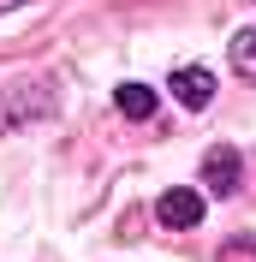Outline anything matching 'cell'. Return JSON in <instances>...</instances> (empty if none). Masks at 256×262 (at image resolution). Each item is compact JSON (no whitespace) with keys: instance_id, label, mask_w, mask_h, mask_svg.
Wrapping results in <instances>:
<instances>
[{"instance_id":"4","label":"cell","mask_w":256,"mask_h":262,"mask_svg":"<svg viewBox=\"0 0 256 262\" xmlns=\"http://www.w3.org/2000/svg\"><path fill=\"white\" fill-rule=\"evenodd\" d=\"M113 101H119L125 119H149V114H155V90H149V83H119Z\"/></svg>"},{"instance_id":"3","label":"cell","mask_w":256,"mask_h":262,"mask_svg":"<svg viewBox=\"0 0 256 262\" xmlns=\"http://www.w3.org/2000/svg\"><path fill=\"white\" fill-rule=\"evenodd\" d=\"M167 90H173L185 107H197V114H203L208 101H215V72H208V66H179L173 78H167Z\"/></svg>"},{"instance_id":"6","label":"cell","mask_w":256,"mask_h":262,"mask_svg":"<svg viewBox=\"0 0 256 262\" xmlns=\"http://www.w3.org/2000/svg\"><path fill=\"white\" fill-rule=\"evenodd\" d=\"M0 6H18V0H0Z\"/></svg>"},{"instance_id":"1","label":"cell","mask_w":256,"mask_h":262,"mask_svg":"<svg viewBox=\"0 0 256 262\" xmlns=\"http://www.w3.org/2000/svg\"><path fill=\"white\" fill-rule=\"evenodd\" d=\"M155 214H161V227H179V232H185V227H203L208 203L191 191V185H173V191H167V196L155 203Z\"/></svg>"},{"instance_id":"5","label":"cell","mask_w":256,"mask_h":262,"mask_svg":"<svg viewBox=\"0 0 256 262\" xmlns=\"http://www.w3.org/2000/svg\"><path fill=\"white\" fill-rule=\"evenodd\" d=\"M226 54H232V72L256 83V30H239L232 42H226Z\"/></svg>"},{"instance_id":"2","label":"cell","mask_w":256,"mask_h":262,"mask_svg":"<svg viewBox=\"0 0 256 262\" xmlns=\"http://www.w3.org/2000/svg\"><path fill=\"white\" fill-rule=\"evenodd\" d=\"M203 185H208L215 196H232V191L244 185V167H239V149H232V143H215V149H208V161H203Z\"/></svg>"}]
</instances>
